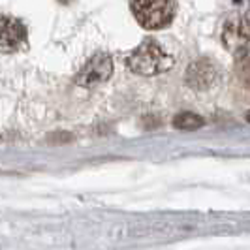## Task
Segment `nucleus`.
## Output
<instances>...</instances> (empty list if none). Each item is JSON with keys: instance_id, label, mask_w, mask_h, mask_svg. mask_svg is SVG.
<instances>
[{"instance_id": "f257e3e1", "label": "nucleus", "mask_w": 250, "mask_h": 250, "mask_svg": "<svg viewBox=\"0 0 250 250\" xmlns=\"http://www.w3.org/2000/svg\"><path fill=\"white\" fill-rule=\"evenodd\" d=\"M126 66L138 75H156L171 68V59L154 40H147L126 59Z\"/></svg>"}, {"instance_id": "f03ea898", "label": "nucleus", "mask_w": 250, "mask_h": 250, "mask_svg": "<svg viewBox=\"0 0 250 250\" xmlns=\"http://www.w3.org/2000/svg\"><path fill=\"white\" fill-rule=\"evenodd\" d=\"M132 13L139 25L147 30H158L173 21V0H132Z\"/></svg>"}, {"instance_id": "7ed1b4c3", "label": "nucleus", "mask_w": 250, "mask_h": 250, "mask_svg": "<svg viewBox=\"0 0 250 250\" xmlns=\"http://www.w3.org/2000/svg\"><path fill=\"white\" fill-rule=\"evenodd\" d=\"M113 74V61L109 55L105 53H96L87 61V64L79 70V74L75 75V83L79 87H98L102 83H105Z\"/></svg>"}, {"instance_id": "20e7f679", "label": "nucleus", "mask_w": 250, "mask_h": 250, "mask_svg": "<svg viewBox=\"0 0 250 250\" xmlns=\"http://www.w3.org/2000/svg\"><path fill=\"white\" fill-rule=\"evenodd\" d=\"M222 42L233 53H245L250 45V13L235 15L224 25Z\"/></svg>"}, {"instance_id": "39448f33", "label": "nucleus", "mask_w": 250, "mask_h": 250, "mask_svg": "<svg viewBox=\"0 0 250 250\" xmlns=\"http://www.w3.org/2000/svg\"><path fill=\"white\" fill-rule=\"evenodd\" d=\"M216 81V66L207 59L192 62L187 68L185 83L194 90H207Z\"/></svg>"}, {"instance_id": "423d86ee", "label": "nucleus", "mask_w": 250, "mask_h": 250, "mask_svg": "<svg viewBox=\"0 0 250 250\" xmlns=\"http://www.w3.org/2000/svg\"><path fill=\"white\" fill-rule=\"evenodd\" d=\"M26 40V28L19 19L0 15V51H15Z\"/></svg>"}, {"instance_id": "0eeeda50", "label": "nucleus", "mask_w": 250, "mask_h": 250, "mask_svg": "<svg viewBox=\"0 0 250 250\" xmlns=\"http://www.w3.org/2000/svg\"><path fill=\"white\" fill-rule=\"evenodd\" d=\"M203 125H205V121L201 119L200 115L190 111L179 113L175 119H173V126H175L177 130H198Z\"/></svg>"}, {"instance_id": "6e6552de", "label": "nucleus", "mask_w": 250, "mask_h": 250, "mask_svg": "<svg viewBox=\"0 0 250 250\" xmlns=\"http://www.w3.org/2000/svg\"><path fill=\"white\" fill-rule=\"evenodd\" d=\"M237 74L241 83L247 88H250V53H245L237 64Z\"/></svg>"}, {"instance_id": "1a4fd4ad", "label": "nucleus", "mask_w": 250, "mask_h": 250, "mask_svg": "<svg viewBox=\"0 0 250 250\" xmlns=\"http://www.w3.org/2000/svg\"><path fill=\"white\" fill-rule=\"evenodd\" d=\"M61 4H68V2H72V0H59Z\"/></svg>"}, {"instance_id": "9d476101", "label": "nucleus", "mask_w": 250, "mask_h": 250, "mask_svg": "<svg viewBox=\"0 0 250 250\" xmlns=\"http://www.w3.org/2000/svg\"><path fill=\"white\" fill-rule=\"evenodd\" d=\"M247 121L250 123V111H247Z\"/></svg>"}]
</instances>
